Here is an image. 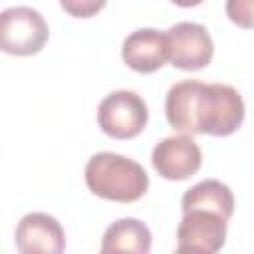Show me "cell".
I'll use <instances>...</instances> for the list:
<instances>
[{"mask_svg":"<svg viewBox=\"0 0 254 254\" xmlns=\"http://www.w3.org/2000/svg\"><path fill=\"white\" fill-rule=\"evenodd\" d=\"M87 189L105 200L135 202L149 189V175L145 169L119 153L101 151L95 153L85 165Z\"/></svg>","mask_w":254,"mask_h":254,"instance_id":"cell-1","label":"cell"},{"mask_svg":"<svg viewBox=\"0 0 254 254\" xmlns=\"http://www.w3.org/2000/svg\"><path fill=\"white\" fill-rule=\"evenodd\" d=\"M244 121V101L240 93L226 83H202L198 95V135L228 137Z\"/></svg>","mask_w":254,"mask_h":254,"instance_id":"cell-2","label":"cell"},{"mask_svg":"<svg viewBox=\"0 0 254 254\" xmlns=\"http://www.w3.org/2000/svg\"><path fill=\"white\" fill-rule=\"evenodd\" d=\"M50 38L46 18L30 6H14L0 12V52L10 56H34Z\"/></svg>","mask_w":254,"mask_h":254,"instance_id":"cell-3","label":"cell"},{"mask_svg":"<svg viewBox=\"0 0 254 254\" xmlns=\"http://www.w3.org/2000/svg\"><path fill=\"white\" fill-rule=\"evenodd\" d=\"M149 121V109L145 99L127 89L105 95L97 107V125L111 139H133Z\"/></svg>","mask_w":254,"mask_h":254,"instance_id":"cell-4","label":"cell"},{"mask_svg":"<svg viewBox=\"0 0 254 254\" xmlns=\"http://www.w3.org/2000/svg\"><path fill=\"white\" fill-rule=\"evenodd\" d=\"M169 62L183 71H196L210 64L214 54V44L210 34L202 24L179 22L167 32Z\"/></svg>","mask_w":254,"mask_h":254,"instance_id":"cell-5","label":"cell"},{"mask_svg":"<svg viewBox=\"0 0 254 254\" xmlns=\"http://www.w3.org/2000/svg\"><path fill=\"white\" fill-rule=\"evenodd\" d=\"M226 222L220 214L202 208L183 212L177 228V252H218L226 242Z\"/></svg>","mask_w":254,"mask_h":254,"instance_id":"cell-6","label":"cell"},{"mask_svg":"<svg viewBox=\"0 0 254 254\" xmlns=\"http://www.w3.org/2000/svg\"><path fill=\"white\" fill-rule=\"evenodd\" d=\"M153 169L167 181H187L202 165L200 147L190 135H173L159 141L151 153Z\"/></svg>","mask_w":254,"mask_h":254,"instance_id":"cell-7","label":"cell"},{"mask_svg":"<svg viewBox=\"0 0 254 254\" xmlns=\"http://www.w3.org/2000/svg\"><path fill=\"white\" fill-rule=\"evenodd\" d=\"M14 242L22 254H60L65 250V232L58 218L46 212H30L18 222Z\"/></svg>","mask_w":254,"mask_h":254,"instance_id":"cell-8","label":"cell"},{"mask_svg":"<svg viewBox=\"0 0 254 254\" xmlns=\"http://www.w3.org/2000/svg\"><path fill=\"white\" fill-rule=\"evenodd\" d=\"M121 58L133 71L153 73L169 62V44L165 32L141 28L131 32L121 48Z\"/></svg>","mask_w":254,"mask_h":254,"instance_id":"cell-9","label":"cell"},{"mask_svg":"<svg viewBox=\"0 0 254 254\" xmlns=\"http://www.w3.org/2000/svg\"><path fill=\"white\" fill-rule=\"evenodd\" d=\"M202 81L198 79H185L175 83L167 91L165 99V115L169 125L185 135H198L196 125V111H198V93Z\"/></svg>","mask_w":254,"mask_h":254,"instance_id":"cell-10","label":"cell"},{"mask_svg":"<svg viewBox=\"0 0 254 254\" xmlns=\"http://www.w3.org/2000/svg\"><path fill=\"white\" fill-rule=\"evenodd\" d=\"M181 208L183 212L202 208L220 214L222 218L230 220L234 212V194L228 185L216 181V179H206L190 187L183 198H181Z\"/></svg>","mask_w":254,"mask_h":254,"instance_id":"cell-11","label":"cell"},{"mask_svg":"<svg viewBox=\"0 0 254 254\" xmlns=\"http://www.w3.org/2000/svg\"><path fill=\"white\" fill-rule=\"evenodd\" d=\"M151 230L145 222L137 218H119L115 220L101 238V252H133L147 254L151 250Z\"/></svg>","mask_w":254,"mask_h":254,"instance_id":"cell-12","label":"cell"},{"mask_svg":"<svg viewBox=\"0 0 254 254\" xmlns=\"http://www.w3.org/2000/svg\"><path fill=\"white\" fill-rule=\"evenodd\" d=\"M107 0H60L64 12L73 18H91L105 8Z\"/></svg>","mask_w":254,"mask_h":254,"instance_id":"cell-13","label":"cell"},{"mask_svg":"<svg viewBox=\"0 0 254 254\" xmlns=\"http://www.w3.org/2000/svg\"><path fill=\"white\" fill-rule=\"evenodd\" d=\"M226 16L244 30L252 28V0H226Z\"/></svg>","mask_w":254,"mask_h":254,"instance_id":"cell-14","label":"cell"},{"mask_svg":"<svg viewBox=\"0 0 254 254\" xmlns=\"http://www.w3.org/2000/svg\"><path fill=\"white\" fill-rule=\"evenodd\" d=\"M171 2L181 6V8H192V6H198L202 0H171Z\"/></svg>","mask_w":254,"mask_h":254,"instance_id":"cell-15","label":"cell"}]
</instances>
